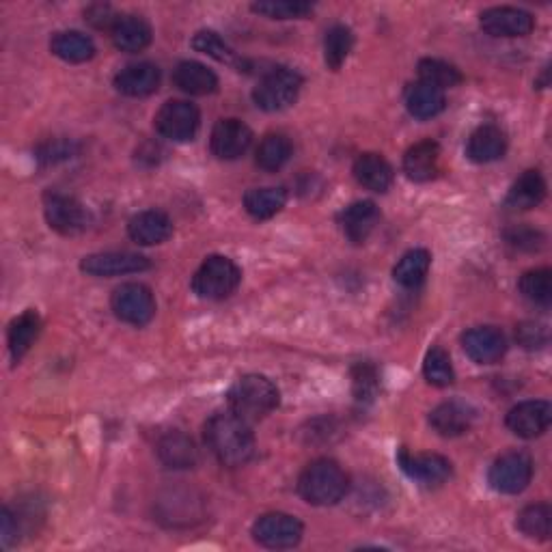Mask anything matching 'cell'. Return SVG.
Listing matches in <instances>:
<instances>
[{
	"mask_svg": "<svg viewBox=\"0 0 552 552\" xmlns=\"http://www.w3.org/2000/svg\"><path fill=\"white\" fill-rule=\"evenodd\" d=\"M50 50L54 57L65 63H87L95 57L93 39L78 31L54 33L50 39Z\"/></svg>",
	"mask_w": 552,
	"mask_h": 552,
	"instance_id": "obj_30",
	"label": "cell"
},
{
	"mask_svg": "<svg viewBox=\"0 0 552 552\" xmlns=\"http://www.w3.org/2000/svg\"><path fill=\"white\" fill-rule=\"evenodd\" d=\"M356 182L371 192H386L393 184V167L380 154H361L352 169Z\"/></svg>",
	"mask_w": 552,
	"mask_h": 552,
	"instance_id": "obj_27",
	"label": "cell"
},
{
	"mask_svg": "<svg viewBox=\"0 0 552 552\" xmlns=\"http://www.w3.org/2000/svg\"><path fill=\"white\" fill-rule=\"evenodd\" d=\"M505 151H507V134L499 126H492V123L479 126L471 136H468L466 156L475 164H490L494 160L503 158Z\"/></svg>",
	"mask_w": 552,
	"mask_h": 552,
	"instance_id": "obj_22",
	"label": "cell"
},
{
	"mask_svg": "<svg viewBox=\"0 0 552 552\" xmlns=\"http://www.w3.org/2000/svg\"><path fill=\"white\" fill-rule=\"evenodd\" d=\"M348 475L335 460H315L298 479V494L309 505L330 507L337 505L348 492Z\"/></svg>",
	"mask_w": 552,
	"mask_h": 552,
	"instance_id": "obj_3",
	"label": "cell"
},
{
	"mask_svg": "<svg viewBox=\"0 0 552 552\" xmlns=\"http://www.w3.org/2000/svg\"><path fill=\"white\" fill-rule=\"evenodd\" d=\"M419 80L430 82V85L445 91V89H451V87H458L464 78L460 74V69L453 67L447 61L423 59L419 63Z\"/></svg>",
	"mask_w": 552,
	"mask_h": 552,
	"instance_id": "obj_38",
	"label": "cell"
},
{
	"mask_svg": "<svg viewBox=\"0 0 552 552\" xmlns=\"http://www.w3.org/2000/svg\"><path fill=\"white\" fill-rule=\"evenodd\" d=\"M518 529L531 540H550L552 531V509L546 503H535L524 507L518 514Z\"/></svg>",
	"mask_w": 552,
	"mask_h": 552,
	"instance_id": "obj_35",
	"label": "cell"
},
{
	"mask_svg": "<svg viewBox=\"0 0 552 552\" xmlns=\"http://www.w3.org/2000/svg\"><path fill=\"white\" fill-rule=\"evenodd\" d=\"M154 126L160 136L175 143H188L197 136L201 126V113L195 104L186 100H169L156 113Z\"/></svg>",
	"mask_w": 552,
	"mask_h": 552,
	"instance_id": "obj_7",
	"label": "cell"
},
{
	"mask_svg": "<svg viewBox=\"0 0 552 552\" xmlns=\"http://www.w3.org/2000/svg\"><path fill=\"white\" fill-rule=\"evenodd\" d=\"M192 48L220 63H229V65L236 63V52H233V48L227 44V41L214 31H199L195 37H192Z\"/></svg>",
	"mask_w": 552,
	"mask_h": 552,
	"instance_id": "obj_41",
	"label": "cell"
},
{
	"mask_svg": "<svg viewBox=\"0 0 552 552\" xmlns=\"http://www.w3.org/2000/svg\"><path fill=\"white\" fill-rule=\"evenodd\" d=\"M173 82L188 95H210L218 89V76L199 61H182L173 69Z\"/></svg>",
	"mask_w": 552,
	"mask_h": 552,
	"instance_id": "obj_25",
	"label": "cell"
},
{
	"mask_svg": "<svg viewBox=\"0 0 552 552\" xmlns=\"http://www.w3.org/2000/svg\"><path fill=\"white\" fill-rule=\"evenodd\" d=\"M110 307L117 320L130 326H147L156 315V298L143 283H123L113 292Z\"/></svg>",
	"mask_w": 552,
	"mask_h": 552,
	"instance_id": "obj_6",
	"label": "cell"
},
{
	"mask_svg": "<svg viewBox=\"0 0 552 552\" xmlns=\"http://www.w3.org/2000/svg\"><path fill=\"white\" fill-rule=\"evenodd\" d=\"M115 87L128 98H147L160 87V69L154 63H132L115 76Z\"/></svg>",
	"mask_w": 552,
	"mask_h": 552,
	"instance_id": "obj_19",
	"label": "cell"
},
{
	"mask_svg": "<svg viewBox=\"0 0 552 552\" xmlns=\"http://www.w3.org/2000/svg\"><path fill=\"white\" fill-rule=\"evenodd\" d=\"M251 9L270 20H302L313 13V5L305 0H264Z\"/></svg>",
	"mask_w": 552,
	"mask_h": 552,
	"instance_id": "obj_37",
	"label": "cell"
},
{
	"mask_svg": "<svg viewBox=\"0 0 552 552\" xmlns=\"http://www.w3.org/2000/svg\"><path fill=\"white\" fill-rule=\"evenodd\" d=\"M41 333V317L37 311L29 309L24 311L20 317L11 322L9 326V352L11 358L16 363H20L22 358L29 354V350L33 348V343L37 341Z\"/></svg>",
	"mask_w": 552,
	"mask_h": 552,
	"instance_id": "obj_29",
	"label": "cell"
},
{
	"mask_svg": "<svg viewBox=\"0 0 552 552\" xmlns=\"http://www.w3.org/2000/svg\"><path fill=\"white\" fill-rule=\"evenodd\" d=\"M151 26L145 18L134 16V13H128V16H119L117 24L110 31V37H113V44L121 52H141L151 44Z\"/></svg>",
	"mask_w": 552,
	"mask_h": 552,
	"instance_id": "obj_26",
	"label": "cell"
},
{
	"mask_svg": "<svg viewBox=\"0 0 552 552\" xmlns=\"http://www.w3.org/2000/svg\"><path fill=\"white\" fill-rule=\"evenodd\" d=\"M44 214L50 229L61 236H78L89 227V212L78 199L63 192H46Z\"/></svg>",
	"mask_w": 552,
	"mask_h": 552,
	"instance_id": "obj_10",
	"label": "cell"
},
{
	"mask_svg": "<svg viewBox=\"0 0 552 552\" xmlns=\"http://www.w3.org/2000/svg\"><path fill=\"white\" fill-rule=\"evenodd\" d=\"M302 89V76L296 69L274 67L257 82L253 89V102L266 113H279L292 106Z\"/></svg>",
	"mask_w": 552,
	"mask_h": 552,
	"instance_id": "obj_5",
	"label": "cell"
},
{
	"mask_svg": "<svg viewBox=\"0 0 552 552\" xmlns=\"http://www.w3.org/2000/svg\"><path fill=\"white\" fill-rule=\"evenodd\" d=\"M85 20L95 26V29H108L113 31V26L117 24L119 16L113 11V7L110 5H91L87 11H85Z\"/></svg>",
	"mask_w": 552,
	"mask_h": 552,
	"instance_id": "obj_44",
	"label": "cell"
},
{
	"mask_svg": "<svg viewBox=\"0 0 552 552\" xmlns=\"http://www.w3.org/2000/svg\"><path fill=\"white\" fill-rule=\"evenodd\" d=\"M533 479V460L522 451H509L490 466L488 481L499 494H520Z\"/></svg>",
	"mask_w": 552,
	"mask_h": 552,
	"instance_id": "obj_8",
	"label": "cell"
},
{
	"mask_svg": "<svg viewBox=\"0 0 552 552\" xmlns=\"http://www.w3.org/2000/svg\"><path fill=\"white\" fill-rule=\"evenodd\" d=\"M397 462L402 471L421 486H440L451 477V462L438 453H408L402 449L397 453Z\"/></svg>",
	"mask_w": 552,
	"mask_h": 552,
	"instance_id": "obj_12",
	"label": "cell"
},
{
	"mask_svg": "<svg viewBox=\"0 0 552 552\" xmlns=\"http://www.w3.org/2000/svg\"><path fill=\"white\" fill-rule=\"evenodd\" d=\"M205 443L214 458L229 468L244 466L255 455V436L251 423L240 419L236 412L223 410L212 414L205 423Z\"/></svg>",
	"mask_w": 552,
	"mask_h": 552,
	"instance_id": "obj_1",
	"label": "cell"
},
{
	"mask_svg": "<svg viewBox=\"0 0 552 552\" xmlns=\"http://www.w3.org/2000/svg\"><path fill=\"white\" fill-rule=\"evenodd\" d=\"M505 423L516 436L533 440L548 432L552 423V406L546 399H529V402H522L509 410Z\"/></svg>",
	"mask_w": 552,
	"mask_h": 552,
	"instance_id": "obj_13",
	"label": "cell"
},
{
	"mask_svg": "<svg viewBox=\"0 0 552 552\" xmlns=\"http://www.w3.org/2000/svg\"><path fill=\"white\" fill-rule=\"evenodd\" d=\"M380 376L378 369L371 363H358L352 369V391L358 404H371L378 395Z\"/></svg>",
	"mask_w": 552,
	"mask_h": 552,
	"instance_id": "obj_40",
	"label": "cell"
},
{
	"mask_svg": "<svg viewBox=\"0 0 552 552\" xmlns=\"http://www.w3.org/2000/svg\"><path fill=\"white\" fill-rule=\"evenodd\" d=\"M292 154H294L292 141H289V138L281 132H272V134L264 136V141L259 143L255 162L259 169H264L268 173H276L285 167L289 158H292Z\"/></svg>",
	"mask_w": 552,
	"mask_h": 552,
	"instance_id": "obj_31",
	"label": "cell"
},
{
	"mask_svg": "<svg viewBox=\"0 0 552 552\" xmlns=\"http://www.w3.org/2000/svg\"><path fill=\"white\" fill-rule=\"evenodd\" d=\"M430 266L432 255L425 248H412V251H408L397 261V266L393 268V279L406 289H417L419 285H423Z\"/></svg>",
	"mask_w": 552,
	"mask_h": 552,
	"instance_id": "obj_32",
	"label": "cell"
},
{
	"mask_svg": "<svg viewBox=\"0 0 552 552\" xmlns=\"http://www.w3.org/2000/svg\"><path fill=\"white\" fill-rule=\"evenodd\" d=\"M462 348L477 365H494L505 356L507 339L499 328L477 326L462 335Z\"/></svg>",
	"mask_w": 552,
	"mask_h": 552,
	"instance_id": "obj_15",
	"label": "cell"
},
{
	"mask_svg": "<svg viewBox=\"0 0 552 552\" xmlns=\"http://www.w3.org/2000/svg\"><path fill=\"white\" fill-rule=\"evenodd\" d=\"M447 106L445 91L438 89L430 82H412L406 89V108L414 119H432L440 115Z\"/></svg>",
	"mask_w": 552,
	"mask_h": 552,
	"instance_id": "obj_24",
	"label": "cell"
},
{
	"mask_svg": "<svg viewBox=\"0 0 552 552\" xmlns=\"http://www.w3.org/2000/svg\"><path fill=\"white\" fill-rule=\"evenodd\" d=\"M477 412L471 404L460 402V399H451V402L438 404L430 412V425L434 432L445 438H458L471 430L475 423Z\"/></svg>",
	"mask_w": 552,
	"mask_h": 552,
	"instance_id": "obj_17",
	"label": "cell"
},
{
	"mask_svg": "<svg viewBox=\"0 0 552 552\" xmlns=\"http://www.w3.org/2000/svg\"><path fill=\"white\" fill-rule=\"evenodd\" d=\"M423 376L432 386H440V389H443V386L453 384V380H455L451 358L443 348H438V345L425 354Z\"/></svg>",
	"mask_w": 552,
	"mask_h": 552,
	"instance_id": "obj_39",
	"label": "cell"
},
{
	"mask_svg": "<svg viewBox=\"0 0 552 552\" xmlns=\"http://www.w3.org/2000/svg\"><path fill=\"white\" fill-rule=\"evenodd\" d=\"M516 337H518L522 348L535 350V348H544V345L548 343V330L535 322H527L518 328Z\"/></svg>",
	"mask_w": 552,
	"mask_h": 552,
	"instance_id": "obj_43",
	"label": "cell"
},
{
	"mask_svg": "<svg viewBox=\"0 0 552 552\" xmlns=\"http://www.w3.org/2000/svg\"><path fill=\"white\" fill-rule=\"evenodd\" d=\"M302 533H305L302 522L296 516L283 514V512L264 514L253 524L255 542L272 550H285V548L298 546L302 540Z\"/></svg>",
	"mask_w": 552,
	"mask_h": 552,
	"instance_id": "obj_9",
	"label": "cell"
},
{
	"mask_svg": "<svg viewBox=\"0 0 552 552\" xmlns=\"http://www.w3.org/2000/svg\"><path fill=\"white\" fill-rule=\"evenodd\" d=\"M158 458L164 466L182 471V468H192L197 464L199 453L190 436H186L184 432H171L160 438Z\"/></svg>",
	"mask_w": 552,
	"mask_h": 552,
	"instance_id": "obj_28",
	"label": "cell"
},
{
	"mask_svg": "<svg viewBox=\"0 0 552 552\" xmlns=\"http://www.w3.org/2000/svg\"><path fill=\"white\" fill-rule=\"evenodd\" d=\"M240 281L242 272L229 257L210 255L192 276V292L203 300H225L236 292Z\"/></svg>",
	"mask_w": 552,
	"mask_h": 552,
	"instance_id": "obj_4",
	"label": "cell"
},
{
	"mask_svg": "<svg viewBox=\"0 0 552 552\" xmlns=\"http://www.w3.org/2000/svg\"><path fill=\"white\" fill-rule=\"evenodd\" d=\"M3 546L9 548L13 540H18V531H20V524H18V518L16 514L11 512L9 507L3 509Z\"/></svg>",
	"mask_w": 552,
	"mask_h": 552,
	"instance_id": "obj_46",
	"label": "cell"
},
{
	"mask_svg": "<svg viewBox=\"0 0 552 552\" xmlns=\"http://www.w3.org/2000/svg\"><path fill=\"white\" fill-rule=\"evenodd\" d=\"M479 24L492 37H527L535 29V18L518 7H492L481 13Z\"/></svg>",
	"mask_w": 552,
	"mask_h": 552,
	"instance_id": "obj_16",
	"label": "cell"
},
{
	"mask_svg": "<svg viewBox=\"0 0 552 552\" xmlns=\"http://www.w3.org/2000/svg\"><path fill=\"white\" fill-rule=\"evenodd\" d=\"M518 287H520V294L527 300L535 302V305L548 307L552 302V272L548 268L524 272Z\"/></svg>",
	"mask_w": 552,
	"mask_h": 552,
	"instance_id": "obj_36",
	"label": "cell"
},
{
	"mask_svg": "<svg viewBox=\"0 0 552 552\" xmlns=\"http://www.w3.org/2000/svg\"><path fill=\"white\" fill-rule=\"evenodd\" d=\"M287 203V192L283 188H253L244 195L246 212L257 220H268L279 214Z\"/></svg>",
	"mask_w": 552,
	"mask_h": 552,
	"instance_id": "obj_33",
	"label": "cell"
},
{
	"mask_svg": "<svg viewBox=\"0 0 552 552\" xmlns=\"http://www.w3.org/2000/svg\"><path fill=\"white\" fill-rule=\"evenodd\" d=\"M507 242L520 248V251H540V246L544 244V236L540 231H533L529 227H516V229H509L505 233Z\"/></svg>",
	"mask_w": 552,
	"mask_h": 552,
	"instance_id": "obj_42",
	"label": "cell"
},
{
	"mask_svg": "<svg viewBox=\"0 0 552 552\" xmlns=\"http://www.w3.org/2000/svg\"><path fill=\"white\" fill-rule=\"evenodd\" d=\"M151 268V261L145 255L128 253V251H110V253H95L87 255L80 261V270L87 272L89 276H123V274H136L145 272Z\"/></svg>",
	"mask_w": 552,
	"mask_h": 552,
	"instance_id": "obj_11",
	"label": "cell"
},
{
	"mask_svg": "<svg viewBox=\"0 0 552 552\" xmlns=\"http://www.w3.org/2000/svg\"><path fill=\"white\" fill-rule=\"evenodd\" d=\"M74 151H76V145L72 141H63V138H59V141H52L41 147L37 158L41 162H59V160L72 158Z\"/></svg>",
	"mask_w": 552,
	"mask_h": 552,
	"instance_id": "obj_45",
	"label": "cell"
},
{
	"mask_svg": "<svg viewBox=\"0 0 552 552\" xmlns=\"http://www.w3.org/2000/svg\"><path fill=\"white\" fill-rule=\"evenodd\" d=\"M128 233L136 244L156 246L167 242L173 236V223L171 218L160 210H145L130 218Z\"/></svg>",
	"mask_w": 552,
	"mask_h": 552,
	"instance_id": "obj_20",
	"label": "cell"
},
{
	"mask_svg": "<svg viewBox=\"0 0 552 552\" xmlns=\"http://www.w3.org/2000/svg\"><path fill=\"white\" fill-rule=\"evenodd\" d=\"M404 173L412 182H432L440 173V145L432 138L412 145L404 156Z\"/></svg>",
	"mask_w": 552,
	"mask_h": 552,
	"instance_id": "obj_21",
	"label": "cell"
},
{
	"mask_svg": "<svg viewBox=\"0 0 552 552\" xmlns=\"http://www.w3.org/2000/svg\"><path fill=\"white\" fill-rule=\"evenodd\" d=\"M253 145V132L240 119H220L210 138L212 154L218 160H238Z\"/></svg>",
	"mask_w": 552,
	"mask_h": 552,
	"instance_id": "obj_14",
	"label": "cell"
},
{
	"mask_svg": "<svg viewBox=\"0 0 552 552\" xmlns=\"http://www.w3.org/2000/svg\"><path fill=\"white\" fill-rule=\"evenodd\" d=\"M380 220V210L374 201H356L339 214V225L345 238L354 244H363L374 233Z\"/></svg>",
	"mask_w": 552,
	"mask_h": 552,
	"instance_id": "obj_18",
	"label": "cell"
},
{
	"mask_svg": "<svg viewBox=\"0 0 552 552\" xmlns=\"http://www.w3.org/2000/svg\"><path fill=\"white\" fill-rule=\"evenodd\" d=\"M229 410L236 412L240 419L246 423H255L266 419L279 408L281 393L276 389V384L259 374H246L233 382V386L227 393Z\"/></svg>",
	"mask_w": 552,
	"mask_h": 552,
	"instance_id": "obj_2",
	"label": "cell"
},
{
	"mask_svg": "<svg viewBox=\"0 0 552 552\" xmlns=\"http://www.w3.org/2000/svg\"><path fill=\"white\" fill-rule=\"evenodd\" d=\"M546 197V182L540 171H524L514 186L509 188L507 199H505V207L514 212H527L533 210V207L540 205Z\"/></svg>",
	"mask_w": 552,
	"mask_h": 552,
	"instance_id": "obj_23",
	"label": "cell"
},
{
	"mask_svg": "<svg viewBox=\"0 0 552 552\" xmlns=\"http://www.w3.org/2000/svg\"><path fill=\"white\" fill-rule=\"evenodd\" d=\"M354 48V33L345 24H335L333 29H328L324 37V61L328 69L339 72L341 65L348 61L350 52Z\"/></svg>",
	"mask_w": 552,
	"mask_h": 552,
	"instance_id": "obj_34",
	"label": "cell"
}]
</instances>
